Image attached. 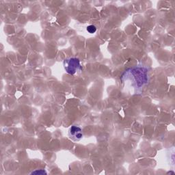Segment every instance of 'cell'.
Wrapping results in <instances>:
<instances>
[{
	"label": "cell",
	"instance_id": "obj_6",
	"mask_svg": "<svg viewBox=\"0 0 175 175\" xmlns=\"http://www.w3.org/2000/svg\"><path fill=\"white\" fill-rule=\"evenodd\" d=\"M167 174H173V175H174V173L173 171H170V172H168V173Z\"/></svg>",
	"mask_w": 175,
	"mask_h": 175
},
{
	"label": "cell",
	"instance_id": "obj_5",
	"mask_svg": "<svg viewBox=\"0 0 175 175\" xmlns=\"http://www.w3.org/2000/svg\"><path fill=\"white\" fill-rule=\"evenodd\" d=\"M31 174H41V175H43V174H47V173H46V171L44 170H35L34 172H32Z\"/></svg>",
	"mask_w": 175,
	"mask_h": 175
},
{
	"label": "cell",
	"instance_id": "obj_2",
	"mask_svg": "<svg viewBox=\"0 0 175 175\" xmlns=\"http://www.w3.org/2000/svg\"><path fill=\"white\" fill-rule=\"evenodd\" d=\"M63 65L66 72L72 75L82 70L80 61L77 58H66L63 62Z\"/></svg>",
	"mask_w": 175,
	"mask_h": 175
},
{
	"label": "cell",
	"instance_id": "obj_1",
	"mask_svg": "<svg viewBox=\"0 0 175 175\" xmlns=\"http://www.w3.org/2000/svg\"><path fill=\"white\" fill-rule=\"evenodd\" d=\"M121 78H125V82H131L130 86L140 90L148 83V70L141 66L133 68L125 71Z\"/></svg>",
	"mask_w": 175,
	"mask_h": 175
},
{
	"label": "cell",
	"instance_id": "obj_4",
	"mask_svg": "<svg viewBox=\"0 0 175 175\" xmlns=\"http://www.w3.org/2000/svg\"><path fill=\"white\" fill-rule=\"evenodd\" d=\"M86 30L90 34H94L96 32V28L93 25H90L88 26H87Z\"/></svg>",
	"mask_w": 175,
	"mask_h": 175
},
{
	"label": "cell",
	"instance_id": "obj_3",
	"mask_svg": "<svg viewBox=\"0 0 175 175\" xmlns=\"http://www.w3.org/2000/svg\"><path fill=\"white\" fill-rule=\"evenodd\" d=\"M69 138L73 141H79L83 138L82 129L77 126H72L69 130Z\"/></svg>",
	"mask_w": 175,
	"mask_h": 175
}]
</instances>
